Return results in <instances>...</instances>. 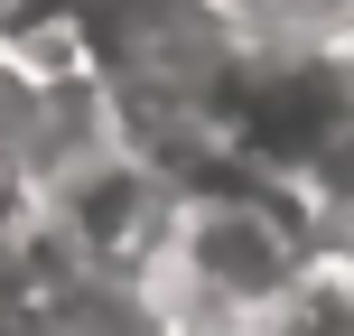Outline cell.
Masks as SVG:
<instances>
[{
  "label": "cell",
  "instance_id": "cell-1",
  "mask_svg": "<svg viewBox=\"0 0 354 336\" xmlns=\"http://www.w3.org/2000/svg\"><path fill=\"white\" fill-rule=\"evenodd\" d=\"M308 271H317L308 215L289 206L280 187L224 177V187H187L177 196L168 243H159V262H149L140 299L159 308L168 336H252Z\"/></svg>",
  "mask_w": 354,
  "mask_h": 336
},
{
  "label": "cell",
  "instance_id": "cell-2",
  "mask_svg": "<svg viewBox=\"0 0 354 336\" xmlns=\"http://www.w3.org/2000/svg\"><path fill=\"white\" fill-rule=\"evenodd\" d=\"M37 196V168H28V122H19V85L0 75V224L10 215H28Z\"/></svg>",
  "mask_w": 354,
  "mask_h": 336
}]
</instances>
